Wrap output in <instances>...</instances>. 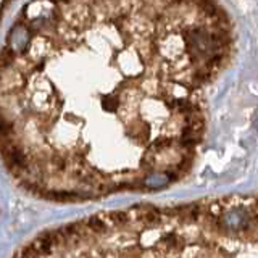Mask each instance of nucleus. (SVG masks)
I'll list each match as a JSON object with an SVG mask.
<instances>
[{"label": "nucleus", "instance_id": "1", "mask_svg": "<svg viewBox=\"0 0 258 258\" xmlns=\"http://www.w3.org/2000/svg\"><path fill=\"white\" fill-rule=\"evenodd\" d=\"M236 31L220 0H29L2 52V158L37 197L174 182Z\"/></svg>", "mask_w": 258, "mask_h": 258}, {"label": "nucleus", "instance_id": "2", "mask_svg": "<svg viewBox=\"0 0 258 258\" xmlns=\"http://www.w3.org/2000/svg\"><path fill=\"white\" fill-rule=\"evenodd\" d=\"M100 215L111 229H126L129 221H131V215H129V212H124V210H115V212H107Z\"/></svg>", "mask_w": 258, "mask_h": 258}, {"label": "nucleus", "instance_id": "3", "mask_svg": "<svg viewBox=\"0 0 258 258\" xmlns=\"http://www.w3.org/2000/svg\"><path fill=\"white\" fill-rule=\"evenodd\" d=\"M84 223H86L87 228L91 229V231L95 234V236H99L100 239H102L103 236H107L108 231L111 229L110 226H108V223L103 220V216H102L100 213H99V215H94V216L86 218Z\"/></svg>", "mask_w": 258, "mask_h": 258}, {"label": "nucleus", "instance_id": "4", "mask_svg": "<svg viewBox=\"0 0 258 258\" xmlns=\"http://www.w3.org/2000/svg\"><path fill=\"white\" fill-rule=\"evenodd\" d=\"M13 258H44L42 255H40L37 250H36V247L32 245V242L31 244H28V245H24L18 253H16Z\"/></svg>", "mask_w": 258, "mask_h": 258}, {"label": "nucleus", "instance_id": "5", "mask_svg": "<svg viewBox=\"0 0 258 258\" xmlns=\"http://www.w3.org/2000/svg\"><path fill=\"white\" fill-rule=\"evenodd\" d=\"M10 2H12V0H4V8H7Z\"/></svg>", "mask_w": 258, "mask_h": 258}]
</instances>
